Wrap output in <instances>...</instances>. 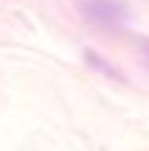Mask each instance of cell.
<instances>
[{
  "mask_svg": "<svg viewBox=\"0 0 149 151\" xmlns=\"http://www.w3.org/2000/svg\"><path fill=\"white\" fill-rule=\"evenodd\" d=\"M82 11L90 22H99V25H116L124 20V9L116 0H84Z\"/></svg>",
  "mask_w": 149,
  "mask_h": 151,
  "instance_id": "1",
  "label": "cell"
},
{
  "mask_svg": "<svg viewBox=\"0 0 149 151\" xmlns=\"http://www.w3.org/2000/svg\"><path fill=\"white\" fill-rule=\"evenodd\" d=\"M146 59H149V42H146Z\"/></svg>",
  "mask_w": 149,
  "mask_h": 151,
  "instance_id": "2",
  "label": "cell"
}]
</instances>
